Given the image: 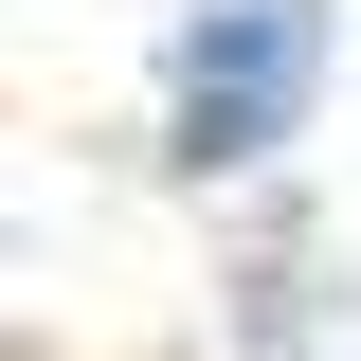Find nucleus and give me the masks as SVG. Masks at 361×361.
I'll list each match as a JSON object with an SVG mask.
<instances>
[{
	"label": "nucleus",
	"instance_id": "obj_1",
	"mask_svg": "<svg viewBox=\"0 0 361 361\" xmlns=\"http://www.w3.org/2000/svg\"><path fill=\"white\" fill-rule=\"evenodd\" d=\"M325 73V0H180V54H163V109H180V163H271L289 145V109H307Z\"/></svg>",
	"mask_w": 361,
	"mask_h": 361
}]
</instances>
